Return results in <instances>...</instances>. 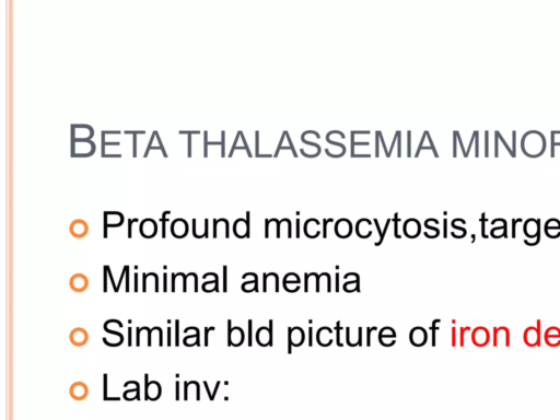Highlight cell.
<instances>
[{
	"mask_svg": "<svg viewBox=\"0 0 560 420\" xmlns=\"http://www.w3.org/2000/svg\"><path fill=\"white\" fill-rule=\"evenodd\" d=\"M471 340L477 347H485L490 341V332L485 327H477L471 332Z\"/></svg>",
	"mask_w": 560,
	"mask_h": 420,
	"instance_id": "6da1fadb",
	"label": "cell"
},
{
	"mask_svg": "<svg viewBox=\"0 0 560 420\" xmlns=\"http://www.w3.org/2000/svg\"><path fill=\"white\" fill-rule=\"evenodd\" d=\"M166 283H167V281H166V273H164V291H166Z\"/></svg>",
	"mask_w": 560,
	"mask_h": 420,
	"instance_id": "8fae6325",
	"label": "cell"
},
{
	"mask_svg": "<svg viewBox=\"0 0 560 420\" xmlns=\"http://www.w3.org/2000/svg\"><path fill=\"white\" fill-rule=\"evenodd\" d=\"M524 342L529 347H536L540 345V331L536 327L529 326L524 330L523 335Z\"/></svg>",
	"mask_w": 560,
	"mask_h": 420,
	"instance_id": "7a4b0ae2",
	"label": "cell"
},
{
	"mask_svg": "<svg viewBox=\"0 0 560 420\" xmlns=\"http://www.w3.org/2000/svg\"><path fill=\"white\" fill-rule=\"evenodd\" d=\"M410 339L413 345L421 346L425 343L427 332L422 328H415L411 330Z\"/></svg>",
	"mask_w": 560,
	"mask_h": 420,
	"instance_id": "3957f363",
	"label": "cell"
},
{
	"mask_svg": "<svg viewBox=\"0 0 560 420\" xmlns=\"http://www.w3.org/2000/svg\"><path fill=\"white\" fill-rule=\"evenodd\" d=\"M107 272H108V267H104V291H107Z\"/></svg>",
	"mask_w": 560,
	"mask_h": 420,
	"instance_id": "277c9868",
	"label": "cell"
},
{
	"mask_svg": "<svg viewBox=\"0 0 560 420\" xmlns=\"http://www.w3.org/2000/svg\"><path fill=\"white\" fill-rule=\"evenodd\" d=\"M182 276L184 277V279L187 278V276H184V273H182ZM183 290L186 291V280H184V289Z\"/></svg>",
	"mask_w": 560,
	"mask_h": 420,
	"instance_id": "30bf717a",
	"label": "cell"
},
{
	"mask_svg": "<svg viewBox=\"0 0 560 420\" xmlns=\"http://www.w3.org/2000/svg\"><path fill=\"white\" fill-rule=\"evenodd\" d=\"M128 345L131 346V327L128 328Z\"/></svg>",
	"mask_w": 560,
	"mask_h": 420,
	"instance_id": "52a82bcc",
	"label": "cell"
},
{
	"mask_svg": "<svg viewBox=\"0 0 560 420\" xmlns=\"http://www.w3.org/2000/svg\"><path fill=\"white\" fill-rule=\"evenodd\" d=\"M104 398H106V381H107V375L104 374Z\"/></svg>",
	"mask_w": 560,
	"mask_h": 420,
	"instance_id": "8992f818",
	"label": "cell"
},
{
	"mask_svg": "<svg viewBox=\"0 0 560 420\" xmlns=\"http://www.w3.org/2000/svg\"><path fill=\"white\" fill-rule=\"evenodd\" d=\"M224 291H226V267H224Z\"/></svg>",
	"mask_w": 560,
	"mask_h": 420,
	"instance_id": "ba28073f",
	"label": "cell"
},
{
	"mask_svg": "<svg viewBox=\"0 0 560 420\" xmlns=\"http://www.w3.org/2000/svg\"><path fill=\"white\" fill-rule=\"evenodd\" d=\"M175 326H176V342L175 345L177 346L178 345V320L175 322Z\"/></svg>",
	"mask_w": 560,
	"mask_h": 420,
	"instance_id": "5b68a950",
	"label": "cell"
},
{
	"mask_svg": "<svg viewBox=\"0 0 560 420\" xmlns=\"http://www.w3.org/2000/svg\"><path fill=\"white\" fill-rule=\"evenodd\" d=\"M206 330V338H205V345L207 346L208 345V328L205 329Z\"/></svg>",
	"mask_w": 560,
	"mask_h": 420,
	"instance_id": "9c48e42d",
	"label": "cell"
}]
</instances>
